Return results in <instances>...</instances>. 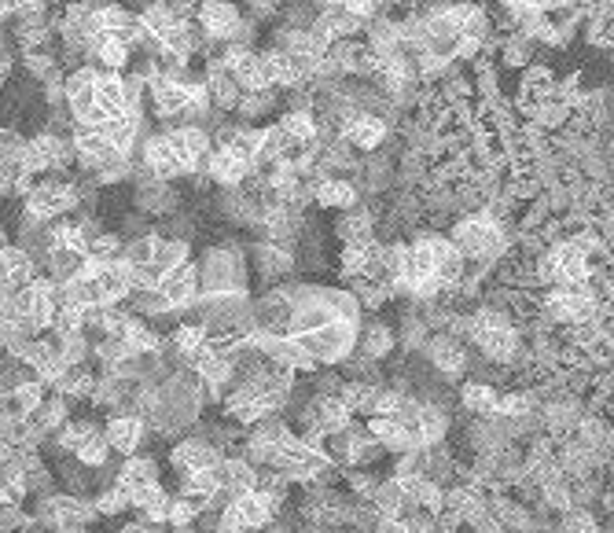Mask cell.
<instances>
[{
  "instance_id": "obj_38",
  "label": "cell",
  "mask_w": 614,
  "mask_h": 533,
  "mask_svg": "<svg viewBox=\"0 0 614 533\" xmlns=\"http://www.w3.org/2000/svg\"><path fill=\"white\" fill-rule=\"evenodd\" d=\"M188 261H192V243H184V239L162 236L159 254H155V269H159L162 276H170L173 269H181V265H188Z\"/></svg>"
},
{
  "instance_id": "obj_39",
  "label": "cell",
  "mask_w": 614,
  "mask_h": 533,
  "mask_svg": "<svg viewBox=\"0 0 614 533\" xmlns=\"http://www.w3.org/2000/svg\"><path fill=\"white\" fill-rule=\"evenodd\" d=\"M387 478H379L372 467H353V471H342V486L346 493H353L357 500H376L379 486H383Z\"/></svg>"
},
{
  "instance_id": "obj_10",
  "label": "cell",
  "mask_w": 614,
  "mask_h": 533,
  "mask_svg": "<svg viewBox=\"0 0 614 533\" xmlns=\"http://www.w3.org/2000/svg\"><path fill=\"white\" fill-rule=\"evenodd\" d=\"M162 295L170 302L173 313H192L195 302L203 298V280H199V261H188L181 269H173L170 276H162Z\"/></svg>"
},
{
  "instance_id": "obj_34",
  "label": "cell",
  "mask_w": 614,
  "mask_h": 533,
  "mask_svg": "<svg viewBox=\"0 0 614 533\" xmlns=\"http://www.w3.org/2000/svg\"><path fill=\"white\" fill-rule=\"evenodd\" d=\"M173 500H177V497H170V493H166V486H155V489H148V493L133 497V508H137L140 515H148L151 522H159V526H170Z\"/></svg>"
},
{
  "instance_id": "obj_3",
  "label": "cell",
  "mask_w": 614,
  "mask_h": 533,
  "mask_svg": "<svg viewBox=\"0 0 614 533\" xmlns=\"http://www.w3.org/2000/svg\"><path fill=\"white\" fill-rule=\"evenodd\" d=\"M302 350L317 361V368H342L357 353V342H361V324H350V320H335L328 328L309 331V335H298Z\"/></svg>"
},
{
  "instance_id": "obj_41",
  "label": "cell",
  "mask_w": 614,
  "mask_h": 533,
  "mask_svg": "<svg viewBox=\"0 0 614 533\" xmlns=\"http://www.w3.org/2000/svg\"><path fill=\"white\" fill-rule=\"evenodd\" d=\"M126 306L144 320H148V317H173L170 302H166V295H162L159 287H155V291H133Z\"/></svg>"
},
{
  "instance_id": "obj_2",
  "label": "cell",
  "mask_w": 614,
  "mask_h": 533,
  "mask_svg": "<svg viewBox=\"0 0 614 533\" xmlns=\"http://www.w3.org/2000/svg\"><path fill=\"white\" fill-rule=\"evenodd\" d=\"M247 269L251 261L239 243H214L199 258V280L203 295H247Z\"/></svg>"
},
{
  "instance_id": "obj_16",
  "label": "cell",
  "mask_w": 614,
  "mask_h": 533,
  "mask_svg": "<svg viewBox=\"0 0 614 533\" xmlns=\"http://www.w3.org/2000/svg\"><path fill=\"white\" fill-rule=\"evenodd\" d=\"M217 475H221V489L232 500L251 497L262 486V467H254L247 456H225V464L217 467Z\"/></svg>"
},
{
  "instance_id": "obj_7",
  "label": "cell",
  "mask_w": 614,
  "mask_h": 533,
  "mask_svg": "<svg viewBox=\"0 0 614 533\" xmlns=\"http://www.w3.org/2000/svg\"><path fill=\"white\" fill-rule=\"evenodd\" d=\"M225 464V453L217 449L210 438L203 434H184L181 442L170 449V467L177 475H195V471H217V467Z\"/></svg>"
},
{
  "instance_id": "obj_4",
  "label": "cell",
  "mask_w": 614,
  "mask_h": 533,
  "mask_svg": "<svg viewBox=\"0 0 614 533\" xmlns=\"http://www.w3.org/2000/svg\"><path fill=\"white\" fill-rule=\"evenodd\" d=\"M78 188L67 177H41L37 188L23 199V214L41 221V225H56L63 217L78 214Z\"/></svg>"
},
{
  "instance_id": "obj_25",
  "label": "cell",
  "mask_w": 614,
  "mask_h": 533,
  "mask_svg": "<svg viewBox=\"0 0 614 533\" xmlns=\"http://www.w3.org/2000/svg\"><path fill=\"white\" fill-rule=\"evenodd\" d=\"M361 203V192H357V184L350 177H328V181L317 184V206L320 210H353V206Z\"/></svg>"
},
{
  "instance_id": "obj_18",
  "label": "cell",
  "mask_w": 614,
  "mask_h": 533,
  "mask_svg": "<svg viewBox=\"0 0 614 533\" xmlns=\"http://www.w3.org/2000/svg\"><path fill=\"white\" fill-rule=\"evenodd\" d=\"M368 431L376 434V442L394 456L427 449V445H423V434L412 431V427H405V423H398V420H368Z\"/></svg>"
},
{
  "instance_id": "obj_13",
  "label": "cell",
  "mask_w": 614,
  "mask_h": 533,
  "mask_svg": "<svg viewBox=\"0 0 614 533\" xmlns=\"http://www.w3.org/2000/svg\"><path fill=\"white\" fill-rule=\"evenodd\" d=\"M206 173L217 188H243L258 173V166L247 155H239L236 148H214V155L206 162Z\"/></svg>"
},
{
  "instance_id": "obj_42",
  "label": "cell",
  "mask_w": 614,
  "mask_h": 533,
  "mask_svg": "<svg viewBox=\"0 0 614 533\" xmlns=\"http://www.w3.org/2000/svg\"><path fill=\"white\" fill-rule=\"evenodd\" d=\"M111 453H114V449H111V442H107V434H96V438H89V442L81 445L74 460L85 464L89 471H100V467L111 464Z\"/></svg>"
},
{
  "instance_id": "obj_20",
  "label": "cell",
  "mask_w": 614,
  "mask_h": 533,
  "mask_svg": "<svg viewBox=\"0 0 614 533\" xmlns=\"http://www.w3.org/2000/svg\"><path fill=\"white\" fill-rule=\"evenodd\" d=\"M118 486L126 489L129 500L140 497V493H148V489H155V486H162L159 460H155V456H126V460H122Z\"/></svg>"
},
{
  "instance_id": "obj_31",
  "label": "cell",
  "mask_w": 614,
  "mask_h": 533,
  "mask_svg": "<svg viewBox=\"0 0 614 533\" xmlns=\"http://www.w3.org/2000/svg\"><path fill=\"white\" fill-rule=\"evenodd\" d=\"M280 129L295 140L298 148H309L320 137V118L317 111H284L280 114Z\"/></svg>"
},
{
  "instance_id": "obj_26",
  "label": "cell",
  "mask_w": 614,
  "mask_h": 533,
  "mask_svg": "<svg viewBox=\"0 0 614 533\" xmlns=\"http://www.w3.org/2000/svg\"><path fill=\"white\" fill-rule=\"evenodd\" d=\"M41 405H45V383H23L4 394V412L15 420H34Z\"/></svg>"
},
{
  "instance_id": "obj_8",
  "label": "cell",
  "mask_w": 614,
  "mask_h": 533,
  "mask_svg": "<svg viewBox=\"0 0 614 533\" xmlns=\"http://www.w3.org/2000/svg\"><path fill=\"white\" fill-rule=\"evenodd\" d=\"M423 357L431 361V368L442 375L449 386H456L460 379H467V372H471V350H467V342L453 339V335H445V331L434 335L431 346L423 350Z\"/></svg>"
},
{
  "instance_id": "obj_29",
  "label": "cell",
  "mask_w": 614,
  "mask_h": 533,
  "mask_svg": "<svg viewBox=\"0 0 614 533\" xmlns=\"http://www.w3.org/2000/svg\"><path fill=\"white\" fill-rule=\"evenodd\" d=\"M92 386H96V372H89V364H67V368H63V375H59L56 383H52V390H56V394H63V397H70V401H78V397H85V401H89Z\"/></svg>"
},
{
  "instance_id": "obj_30",
  "label": "cell",
  "mask_w": 614,
  "mask_h": 533,
  "mask_svg": "<svg viewBox=\"0 0 614 533\" xmlns=\"http://www.w3.org/2000/svg\"><path fill=\"white\" fill-rule=\"evenodd\" d=\"M96 434H103V427L96 420H70L67 427L52 438V449L63 456H78L81 445L89 442V438H96Z\"/></svg>"
},
{
  "instance_id": "obj_35",
  "label": "cell",
  "mask_w": 614,
  "mask_h": 533,
  "mask_svg": "<svg viewBox=\"0 0 614 533\" xmlns=\"http://www.w3.org/2000/svg\"><path fill=\"white\" fill-rule=\"evenodd\" d=\"M34 420L41 423V427H45L52 438H56V434L70 423V397H63V394H56V390H52V394L45 397V405L37 409Z\"/></svg>"
},
{
  "instance_id": "obj_22",
  "label": "cell",
  "mask_w": 614,
  "mask_h": 533,
  "mask_svg": "<svg viewBox=\"0 0 614 533\" xmlns=\"http://www.w3.org/2000/svg\"><path fill=\"white\" fill-rule=\"evenodd\" d=\"M394 350H398V331L390 328L387 320H364V324H361V342H357V353L372 357V361H387Z\"/></svg>"
},
{
  "instance_id": "obj_12",
  "label": "cell",
  "mask_w": 614,
  "mask_h": 533,
  "mask_svg": "<svg viewBox=\"0 0 614 533\" xmlns=\"http://www.w3.org/2000/svg\"><path fill=\"white\" fill-rule=\"evenodd\" d=\"M140 166H148L155 177H162V181L188 177L181 155H177V148H173L170 133H151V137L144 140V148H140Z\"/></svg>"
},
{
  "instance_id": "obj_6",
  "label": "cell",
  "mask_w": 614,
  "mask_h": 533,
  "mask_svg": "<svg viewBox=\"0 0 614 533\" xmlns=\"http://www.w3.org/2000/svg\"><path fill=\"white\" fill-rule=\"evenodd\" d=\"M251 269L258 273L269 291L273 287H284L298 269V254L295 247H284V243H269V239H258L251 243Z\"/></svg>"
},
{
  "instance_id": "obj_21",
  "label": "cell",
  "mask_w": 614,
  "mask_h": 533,
  "mask_svg": "<svg viewBox=\"0 0 614 533\" xmlns=\"http://www.w3.org/2000/svg\"><path fill=\"white\" fill-rule=\"evenodd\" d=\"M37 265L19 243H4V295H19L23 287H30L37 280Z\"/></svg>"
},
{
  "instance_id": "obj_15",
  "label": "cell",
  "mask_w": 614,
  "mask_h": 533,
  "mask_svg": "<svg viewBox=\"0 0 614 533\" xmlns=\"http://www.w3.org/2000/svg\"><path fill=\"white\" fill-rule=\"evenodd\" d=\"M148 420L144 416H111L107 420V427H103V434H107V442H111V449L118 456H140V449H144V442H148Z\"/></svg>"
},
{
  "instance_id": "obj_14",
  "label": "cell",
  "mask_w": 614,
  "mask_h": 533,
  "mask_svg": "<svg viewBox=\"0 0 614 533\" xmlns=\"http://www.w3.org/2000/svg\"><path fill=\"white\" fill-rule=\"evenodd\" d=\"M376 228H379V217L376 210L368 203H357L353 210H342L335 217V239H339L342 247H361V243H376Z\"/></svg>"
},
{
  "instance_id": "obj_33",
  "label": "cell",
  "mask_w": 614,
  "mask_h": 533,
  "mask_svg": "<svg viewBox=\"0 0 614 533\" xmlns=\"http://www.w3.org/2000/svg\"><path fill=\"white\" fill-rule=\"evenodd\" d=\"M280 107V89H262V92H247L243 103H239L236 118L247 125H258L265 114H273Z\"/></svg>"
},
{
  "instance_id": "obj_48",
  "label": "cell",
  "mask_w": 614,
  "mask_h": 533,
  "mask_svg": "<svg viewBox=\"0 0 614 533\" xmlns=\"http://www.w3.org/2000/svg\"><path fill=\"white\" fill-rule=\"evenodd\" d=\"M26 497H34L26 475H4V504H26Z\"/></svg>"
},
{
  "instance_id": "obj_32",
  "label": "cell",
  "mask_w": 614,
  "mask_h": 533,
  "mask_svg": "<svg viewBox=\"0 0 614 533\" xmlns=\"http://www.w3.org/2000/svg\"><path fill=\"white\" fill-rule=\"evenodd\" d=\"M122 339H126V346L133 353H137V357H155V353L162 350V339H159V331L151 328L148 320L144 317H137V313H133V320H129L126 324V331H122Z\"/></svg>"
},
{
  "instance_id": "obj_17",
  "label": "cell",
  "mask_w": 614,
  "mask_h": 533,
  "mask_svg": "<svg viewBox=\"0 0 614 533\" xmlns=\"http://www.w3.org/2000/svg\"><path fill=\"white\" fill-rule=\"evenodd\" d=\"M387 137H390V122L383 114H357V118L342 129V140L353 144L357 151H364V155H372V151L383 148Z\"/></svg>"
},
{
  "instance_id": "obj_28",
  "label": "cell",
  "mask_w": 614,
  "mask_h": 533,
  "mask_svg": "<svg viewBox=\"0 0 614 533\" xmlns=\"http://www.w3.org/2000/svg\"><path fill=\"white\" fill-rule=\"evenodd\" d=\"M217 493H221V475H217V471H195V475L181 478V497L192 500L199 511L210 508Z\"/></svg>"
},
{
  "instance_id": "obj_40",
  "label": "cell",
  "mask_w": 614,
  "mask_h": 533,
  "mask_svg": "<svg viewBox=\"0 0 614 533\" xmlns=\"http://www.w3.org/2000/svg\"><path fill=\"white\" fill-rule=\"evenodd\" d=\"M372 504H376L383 515H390V519H405V515H409V497H405V486H401L398 478H387V482L379 486Z\"/></svg>"
},
{
  "instance_id": "obj_36",
  "label": "cell",
  "mask_w": 614,
  "mask_h": 533,
  "mask_svg": "<svg viewBox=\"0 0 614 533\" xmlns=\"http://www.w3.org/2000/svg\"><path fill=\"white\" fill-rule=\"evenodd\" d=\"M379 386L383 383H357V379H346V386H342V401L353 409V416H368V420H372Z\"/></svg>"
},
{
  "instance_id": "obj_37",
  "label": "cell",
  "mask_w": 614,
  "mask_h": 533,
  "mask_svg": "<svg viewBox=\"0 0 614 533\" xmlns=\"http://www.w3.org/2000/svg\"><path fill=\"white\" fill-rule=\"evenodd\" d=\"M534 37H526L519 34V30H512V34H504L501 41V59H504V67H512V70H526L530 67V59H534Z\"/></svg>"
},
{
  "instance_id": "obj_5",
  "label": "cell",
  "mask_w": 614,
  "mask_h": 533,
  "mask_svg": "<svg viewBox=\"0 0 614 533\" xmlns=\"http://www.w3.org/2000/svg\"><path fill=\"white\" fill-rule=\"evenodd\" d=\"M383 453H387V449H383V445L376 442V434L368 431V427H361V423H350L346 431L328 438V456L335 460V467H342V471L372 467Z\"/></svg>"
},
{
  "instance_id": "obj_46",
  "label": "cell",
  "mask_w": 614,
  "mask_h": 533,
  "mask_svg": "<svg viewBox=\"0 0 614 533\" xmlns=\"http://www.w3.org/2000/svg\"><path fill=\"white\" fill-rule=\"evenodd\" d=\"M34 530V515L23 504H4V533H30Z\"/></svg>"
},
{
  "instance_id": "obj_19",
  "label": "cell",
  "mask_w": 614,
  "mask_h": 533,
  "mask_svg": "<svg viewBox=\"0 0 614 533\" xmlns=\"http://www.w3.org/2000/svg\"><path fill=\"white\" fill-rule=\"evenodd\" d=\"M26 364L37 372V379L45 386H52L63 375V368H67V361H63V350H59V339L48 331V335H41V339H34V346H30V353H26Z\"/></svg>"
},
{
  "instance_id": "obj_23",
  "label": "cell",
  "mask_w": 614,
  "mask_h": 533,
  "mask_svg": "<svg viewBox=\"0 0 614 533\" xmlns=\"http://www.w3.org/2000/svg\"><path fill=\"white\" fill-rule=\"evenodd\" d=\"M501 390L493 383H478V379H467L460 383V409H467L471 416H497L501 412Z\"/></svg>"
},
{
  "instance_id": "obj_1",
  "label": "cell",
  "mask_w": 614,
  "mask_h": 533,
  "mask_svg": "<svg viewBox=\"0 0 614 533\" xmlns=\"http://www.w3.org/2000/svg\"><path fill=\"white\" fill-rule=\"evenodd\" d=\"M449 239L471 265H497L512 254V225H504L501 217L489 214V210L453 221Z\"/></svg>"
},
{
  "instance_id": "obj_9",
  "label": "cell",
  "mask_w": 614,
  "mask_h": 533,
  "mask_svg": "<svg viewBox=\"0 0 614 533\" xmlns=\"http://www.w3.org/2000/svg\"><path fill=\"white\" fill-rule=\"evenodd\" d=\"M195 19H199V26H203L214 45H232L236 34L243 30V23H247L232 0H206L203 12L195 15Z\"/></svg>"
},
{
  "instance_id": "obj_27",
  "label": "cell",
  "mask_w": 614,
  "mask_h": 533,
  "mask_svg": "<svg viewBox=\"0 0 614 533\" xmlns=\"http://www.w3.org/2000/svg\"><path fill=\"white\" fill-rule=\"evenodd\" d=\"M416 431L423 434V445L434 449V445H445L449 442V431H453V416L445 405H431V401H423V416H420V427Z\"/></svg>"
},
{
  "instance_id": "obj_47",
  "label": "cell",
  "mask_w": 614,
  "mask_h": 533,
  "mask_svg": "<svg viewBox=\"0 0 614 533\" xmlns=\"http://www.w3.org/2000/svg\"><path fill=\"white\" fill-rule=\"evenodd\" d=\"M199 515H203V511L195 508L192 500L177 497V500H173V511H170V526H173V530H188V526L199 522Z\"/></svg>"
},
{
  "instance_id": "obj_11",
  "label": "cell",
  "mask_w": 614,
  "mask_h": 533,
  "mask_svg": "<svg viewBox=\"0 0 614 533\" xmlns=\"http://www.w3.org/2000/svg\"><path fill=\"white\" fill-rule=\"evenodd\" d=\"M353 184H357V192H364V195L390 192V188L398 184V159L387 155V151H372V155H364L357 173H353Z\"/></svg>"
},
{
  "instance_id": "obj_24",
  "label": "cell",
  "mask_w": 614,
  "mask_h": 533,
  "mask_svg": "<svg viewBox=\"0 0 614 533\" xmlns=\"http://www.w3.org/2000/svg\"><path fill=\"white\" fill-rule=\"evenodd\" d=\"M170 350L181 357L188 368L195 364V357L203 353V346L210 342V331L203 328V324H195V320H184V324H177V328L170 331Z\"/></svg>"
},
{
  "instance_id": "obj_45",
  "label": "cell",
  "mask_w": 614,
  "mask_h": 533,
  "mask_svg": "<svg viewBox=\"0 0 614 533\" xmlns=\"http://www.w3.org/2000/svg\"><path fill=\"white\" fill-rule=\"evenodd\" d=\"M59 350H63V361L67 364H89V357H92L89 331H81V335H63V339H59Z\"/></svg>"
},
{
  "instance_id": "obj_43",
  "label": "cell",
  "mask_w": 614,
  "mask_h": 533,
  "mask_svg": "<svg viewBox=\"0 0 614 533\" xmlns=\"http://www.w3.org/2000/svg\"><path fill=\"white\" fill-rule=\"evenodd\" d=\"M383 361H372V357H364V353H353L350 361L342 364V375L346 379H357V383H379L383 379Z\"/></svg>"
},
{
  "instance_id": "obj_44",
  "label": "cell",
  "mask_w": 614,
  "mask_h": 533,
  "mask_svg": "<svg viewBox=\"0 0 614 533\" xmlns=\"http://www.w3.org/2000/svg\"><path fill=\"white\" fill-rule=\"evenodd\" d=\"M96 508H100L103 519H114V515H126L129 508H133V500H129V493L122 486H111V489H100L96 493Z\"/></svg>"
}]
</instances>
